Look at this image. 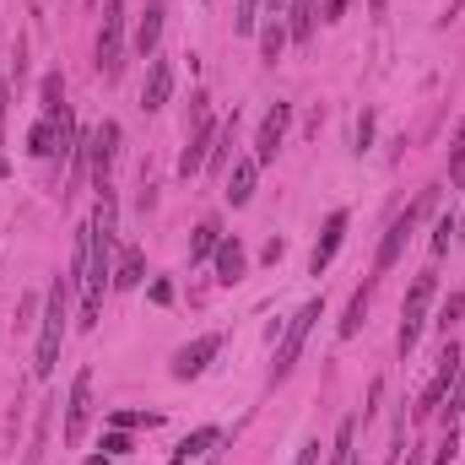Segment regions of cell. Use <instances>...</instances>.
I'll return each instance as SVG.
<instances>
[{
	"label": "cell",
	"instance_id": "obj_1",
	"mask_svg": "<svg viewBox=\"0 0 465 465\" xmlns=\"http://www.w3.org/2000/svg\"><path fill=\"white\" fill-rule=\"evenodd\" d=\"M217 136H222V119H212L206 92H195L189 98V124H184V152H179V179L206 173V157H212Z\"/></svg>",
	"mask_w": 465,
	"mask_h": 465
},
{
	"label": "cell",
	"instance_id": "obj_2",
	"mask_svg": "<svg viewBox=\"0 0 465 465\" xmlns=\"http://www.w3.org/2000/svg\"><path fill=\"white\" fill-rule=\"evenodd\" d=\"M65 319H71V277H54L49 298H44V330H38V363L33 373L49 379L54 363H60V347H65Z\"/></svg>",
	"mask_w": 465,
	"mask_h": 465
},
{
	"label": "cell",
	"instance_id": "obj_3",
	"mask_svg": "<svg viewBox=\"0 0 465 465\" xmlns=\"http://www.w3.org/2000/svg\"><path fill=\"white\" fill-rule=\"evenodd\" d=\"M433 206H438V184H428V189L417 195V201H412V206H406L401 217L389 222V233H384V244H379V260H373V282H379V277L389 271L395 260H401V249H406V244H412V233H417V228H422V222L433 217Z\"/></svg>",
	"mask_w": 465,
	"mask_h": 465
},
{
	"label": "cell",
	"instance_id": "obj_4",
	"mask_svg": "<svg viewBox=\"0 0 465 465\" xmlns=\"http://www.w3.org/2000/svg\"><path fill=\"white\" fill-rule=\"evenodd\" d=\"M325 319V303L319 298H309L293 319H287V330H282V341H277V363H271V373L277 379H287L293 373V363L303 357V347H309V336H314V325Z\"/></svg>",
	"mask_w": 465,
	"mask_h": 465
},
{
	"label": "cell",
	"instance_id": "obj_5",
	"mask_svg": "<svg viewBox=\"0 0 465 465\" xmlns=\"http://www.w3.org/2000/svg\"><path fill=\"white\" fill-rule=\"evenodd\" d=\"M124 71V0H103V28H98V76L119 82Z\"/></svg>",
	"mask_w": 465,
	"mask_h": 465
},
{
	"label": "cell",
	"instance_id": "obj_6",
	"mask_svg": "<svg viewBox=\"0 0 465 465\" xmlns=\"http://www.w3.org/2000/svg\"><path fill=\"white\" fill-rule=\"evenodd\" d=\"M433 293H438V271H422L417 282H412V293H406V303H401V352H412L417 347V336H422V325H428V309H433Z\"/></svg>",
	"mask_w": 465,
	"mask_h": 465
},
{
	"label": "cell",
	"instance_id": "obj_7",
	"mask_svg": "<svg viewBox=\"0 0 465 465\" xmlns=\"http://www.w3.org/2000/svg\"><path fill=\"white\" fill-rule=\"evenodd\" d=\"M114 157H119V124L114 119H103L92 136H87V173H92V184L98 189H108L114 184Z\"/></svg>",
	"mask_w": 465,
	"mask_h": 465
},
{
	"label": "cell",
	"instance_id": "obj_8",
	"mask_svg": "<svg viewBox=\"0 0 465 465\" xmlns=\"http://www.w3.org/2000/svg\"><path fill=\"white\" fill-rule=\"evenodd\" d=\"M287 130H293V103H271V114L260 119V136H254V163L260 168H271L282 141H287Z\"/></svg>",
	"mask_w": 465,
	"mask_h": 465
},
{
	"label": "cell",
	"instance_id": "obj_9",
	"mask_svg": "<svg viewBox=\"0 0 465 465\" xmlns=\"http://www.w3.org/2000/svg\"><path fill=\"white\" fill-rule=\"evenodd\" d=\"M92 422V368H82L71 379V401H65V444H82Z\"/></svg>",
	"mask_w": 465,
	"mask_h": 465
},
{
	"label": "cell",
	"instance_id": "obj_10",
	"mask_svg": "<svg viewBox=\"0 0 465 465\" xmlns=\"http://www.w3.org/2000/svg\"><path fill=\"white\" fill-rule=\"evenodd\" d=\"M222 352V336H195L189 347H179L173 352V363H168V373L179 379V384H189V379H201L206 368H212V357Z\"/></svg>",
	"mask_w": 465,
	"mask_h": 465
},
{
	"label": "cell",
	"instance_id": "obj_11",
	"mask_svg": "<svg viewBox=\"0 0 465 465\" xmlns=\"http://www.w3.org/2000/svg\"><path fill=\"white\" fill-rule=\"evenodd\" d=\"M454 373H460V352H454V341H444V357H438V373H433V384L422 389V401H417V422L438 417V406H444V395H449Z\"/></svg>",
	"mask_w": 465,
	"mask_h": 465
},
{
	"label": "cell",
	"instance_id": "obj_12",
	"mask_svg": "<svg viewBox=\"0 0 465 465\" xmlns=\"http://www.w3.org/2000/svg\"><path fill=\"white\" fill-rule=\"evenodd\" d=\"M341 244H347V212H330V217H325V233H319V244H314V254H309V277H325L330 260L341 254Z\"/></svg>",
	"mask_w": 465,
	"mask_h": 465
},
{
	"label": "cell",
	"instance_id": "obj_13",
	"mask_svg": "<svg viewBox=\"0 0 465 465\" xmlns=\"http://www.w3.org/2000/svg\"><path fill=\"white\" fill-rule=\"evenodd\" d=\"M168 98H173V60H157L152 54V71H147V87H141V108L157 114Z\"/></svg>",
	"mask_w": 465,
	"mask_h": 465
},
{
	"label": "cell",
	"instance_id": "obj_14",
	"mask_svg": "<svg viewBox=\"0 0 465 465\" xmlns=\"http://www.w3.org/2000/svg\"><path fill=\"white\" fill-rule=\"evenodd\" d=\"M157 44H163V0H147V12L136 17V54H157Z\"/></svg>",
	"mask_w": 465,
	"mask_h": 465
},
{
	"label": "cell",
	"instance_id": "obj_15",
	"mask_svg": "<svg viewBox=\"0 0 465 465\" xmlns=\"http://www.w3.org/2000/svg\"><path fill=\"white\" fill-rule=\"evenodd\" d=\"M212 260H217V277H222L228 287H233V282H244V271H249V254H244V244H238V238H222Z\"/></svg>",
	"mask_w": 465,
	"mask_h": 465
},
{
	"label": "cell",
	"instance_id": "obj_16",
	"mask_svg": "<svg viewBox=\"0 0 465 465\" xmlns=\"http://www.w3.org/2000/svg\"><path fill=\"white\" fill-rule=\"evenodd\" d=\"M254 179H260V163H254V157H238L233 173H228V201H233V206H249Z\"/></svg>",
	"mask_w": 465,
	"mask_h": 465
},
{
	"label": "cell",
	"instance_id": "obj_17",
	"mask_svg": "<svg viewBox=\"0 0 465 465\" xmlns=\"http://www.w3.org/2000/svg\"><path fill=\"white\" fill-rule=\"evenodd\" d=\"M373 287H379V282L368 277V282H363V287L352 293V303H347V319H341V341H352L357 330L368 325V303H373Z\"/></svg>",
	"mask_w": 465,
	"mask_h": 465
},
{
	"label": "cell",
	"instance_id": "obj_18",
	"mask_svg": "<svg viewBox=\"0 0 465 465\" xmlns=\"http://www.w3.org/2000/svg\"><path fill=\"white\" fill-rule=\"evenodd\" d=\"M287 12H293V22H287L293 44H309L314 28H319V0H287Z\"/></svg>",
	"mask_w": 465,
	"mask_h": 465
},
{
	"label": "cell",
	"instance_id": "obj_19",
	"mask_svg": "<svg viewBox=\"0 0 465 465\" xmlns=\"http://www.w3.org/2000/svg\"><path fill=\"white\" fill-rule=\"evenodd\" d=\"M141 277H147V254L136 244H124L119 265H114V287H141Z\"/></svg>",
	"mask_w": 465,
	"mask_h": 465
},
{
	"label": "cell",
	"instance_id": "obj_20",
	"mask_svg": "<svg viewBox=\"0 0 465 465\" xmlns=\"http://www.w3.org/2000/svg\"><path fill=\"white\" fill-rule=\"evenodd\" d=\"M222 238H228V233H222V222H217V217H206L201 228H195V238H189V265H201V260H212Z\"/></svg>",
	"mask_w": 465,
	"mask_h": 465
},
{
	"label": "cell",
	"instance_id": "obj_21",
	"mask_svg": "<svg viewBox=\"0 0 465 465\" xmlns=\"http://www.w3.org/2000/svg\"><path fill=\"white\" fill-rule=\"evenodd\" d=\"M287 38H293V33H287L282 17H265V28H260V60H265V65H277L282 49H287Z\"/></svg>",
	"mask_w": 465,
	"mask_h": 465
},
{
	"label": "cell",
	"instance_id": "obj_22",
	"mask_svg": "<svg viewBox=\"0 0 465 465\" xmlns=\"http://www.w3.org/2000/svg\"><path fill=\"white\" fill-rule=\"evenodd\" d=\"M352 449H357V417H341V428H336V444H330L325 465H352Z\"/></svg>",
	"mask_w": 465,
	"mask_h": 465
},
{
	"label": "cell",
	"instance_id": "obj_23",
	"mask_svg": "<svg viewBox=\"0 0 465 465\" xmlns=\"http://www.w3.org/2000/svg\"><path fill=\"white\" fill-rule=\"evenodd\" d=\"M212 444H222V433H217V428H195V433H189V438L173 449V465H189L195 454H206Z\"/></svg>",
	"mask_w": 465,
	"mask_h": 465
},
{
	"label": "cell",
	"instance_id": "obj_24",
	"mask_svg": "<svg viewBox=\"0 0 465 465\" xmlns=\"http://www.w3.org/2000/svg\"><path fill=\"white\" fill-rule=\"evenodd\" d=\"M438 412H444V428H460V417H465V357H460V373H454V384H449Z\"/></svg>",
	"mask_w": 465,
	"mask_h": 465
},
{
	"label": "cell",
	"instance_id": "obj_25",
	"mask_svg": "<svg viewBox=\"0 0 465 465\" xmlns=\"http://www.w3.org/2000/svg\"><path fill=\"white\" fill-rule=\"evenodd\" d=\"M38 98H44V114H60V108H65V82H60V71H49V76H44Z\"/></svg>",
	"mask_w": 465,
	"mask_h": 465
},
{
	"label": "cell",
	"instance_id": "obj_26",
	"mask_svg": "<svg viewBox=\"0 0 465 465\" xmlns=\"http://www.w3.org/2000/svg\"><path fill=\"white\" fill-rule=\"evenodd\" d=\"M260 28V0H238V17H233V33H254Z\"/></svg>",
	"mask_w": 465,
	"mask_h": 465
},
{
	"label": "cell",
	"instance_id": "obj_27",
	"mask_svg": "<svg viewBox=\"0 0 465 465\" xmlns=\"http://www.w3.org/2000/svg\"><path fill=\"white\" fill-rule=\"evenodd\" d=\"M460 314H465V293H454L444 309H438V330H444V336H449V330L460 325Z\"/></svg>",
	"mask_w": 465,
	"mask_h": 465
},
{
	"label": "cell",
	"instance_id": "obj_28",
	"mask_svg": "<svg viewBox=\"0 0 465 465\" xmlns=\"http://www.w3.org/2000/svg\"><path fill=\"white\" fill-rule=\"evenodd\" d=\"M449 184L465 189V130H460V141H454V152H449Z\"/></svg>",
	"mask_w": 465,
	"mask_h": 465
},
{
	"label": "cell",
	"instance_id": "obj_29",
	"mask_svg": "<svg viewBox=\"0 0 465 465\" xmlns=\"http://www.w3.org/2000/svg\"><path fill=\"white\" fill-rule=\"evenodd\" d=\"M114 428H157V412H114Z\"/></svg>",
	"mask_w": 465,
	"mask_h": 465
},
{
	"label": "cell",
	"instance_id": "obj_30",
	"mask_svg": "<svg viewBox=\"0 0 465 465\" xmlns=\"http://www.w3.org/2000/svg\"><path fill=\"white\" fill-rule=\"evenodd\" d=\"M454 228H460L454 217H438V228H433V260H438V254H449V238H454Z\"/></svg>",
	"mask_w": 465,
	"mask_h": 465
},
{
	"label": "cell",
	"instance_id": "obj_31",
	"mask_svg": "<svg viewBox=\"0 0 465 465\" xmlns=\"http://www.w3.org/2000/svg\"><path fill=\"white\" fill-rule=\"evenodd\" d=\"M460 454V428H444V438H438V454H433V465H449Z\"/></svg>",
	"mask_w": 465,
	"mask_h": 465
},
{
	"label": "cell",
	"instance_id": "obj_32",
	"mask_svg": "<svg viewBox=\"0 0 465 465\" xmlns=\"http://www.w3.org/2000/svg\"><path fill=\"white\" fill-rule=\"evenodd\" d=\"M373 147V108H363V119H357V152H368Z\"/></svg>",
	"mask_w": 465,
	"mask_h": 465
},
{
	"label": "cell",
	"instance_id": "obj_33",
	"mask_svg": "<svg viewBox=\"0 0 465 465\" xmlns=\"http://www.w3.org/2000/svg\"><path fill=\"white\" fill-rule=\"evenodd\" d=\"M0 173H6V82H0Z\"/></svg>",
	"mask_w": 465,
	"mask_h": 465
},
{
	"label": "cell",
	"instance_id": "obj_34",
	"mask_svg": "<svg viewBox=\"0 0 465 465\" xmlns=\"http://www.w3.org/2000/svg\"><path fill=\"white\" fill-rule=\"evenodd\" d=\"M147 298H152V303H173V282H163V277H157V282L147 287Z\"/></svg>",
	"mask_w": 465,
	"mask_h": 465
},
{
	"label": "cell",
	"instance_id": "obj_35",
	"mask_svg": "<svg viewBox=\"0 0 465 465\" xmlns=\"http://www.w3.org/2000/svg\"><path fill=\"white\" fill-rule=\"evenodd\" d=\"M319 449H325V444H319V438H309V444L298 449V460H293V465H319Z\"/></svg>",
	"mask_w": 465,
	"mask_h": 465
},
{
	"label": "cell",
	"instance_id": "obj_36",
	"mask_svg": "<svg viewBox=\"0 0 465 465\" xmlns=\"http://www.w3.org/2000/svg\"><path fill=\"white\" fill-rule=\"evenodd\" d=\"M347 6H352V0H325V22H341Z\"/></svg>",
	"mask_w": 465,
	"mask_h": 465
},
{
	"label": "cell",
	"instance_id": "obj_37",
	"mask_svg": "<svg viewBox=\"0 0 465 465\" xmlns=\"http://www.w3.org/2000/svg\"><path fill=\"white\" fill-rule=\"evenodd\" d=\"M103 449H108V454H130V438H124V433H108Z\"/></svg>",
	"mask_w": 465,
	"mask_h": 465
},
{
	"label": "cell",
	"instance_id": "obj_38",
	"mask_svg": "<svg viewBox=\"0 0 465 465\" xmlns=\"http://www.w3.org/2000/svg\"><path fill=\"white\" fill-rule=\"evenodd\" d=\"M265 6H271V17H287V0H265Z\"/></svg>",
	"mask_w": 465,
	"mask_h": 465
},
{
	"label": "cell",
	"instance_id": "obj_39",
	"mask_svg": "<svg viewBox=\"0 0 465 465\" xmlns=\"http://www.w3.org/2000/svg\"><path fill=\"white\" fill-rule=\"evenodd\" d=\"M401 465H422V454H417V449H406V460H401Z\"/></svg>",
	"mask_w": 465,
	"mask_h": 465
},
{
	"label": "cell",
	"instance_id": "obj_40",
	"mask_svg": "<svg viewBox=\"0 0 465 465\" xmlns=\"http://www.w3.org/2000/svg\"><path fill=\"white\" fill-rule=\"evenodd\" d=\"M373 12H384V0H373Z\"/></svg>",
	"mask_w": 465,
	"mask_h": 465
},
{
	"label": "cell",
	"instance_id": "obj_41",
	"mask_svg": "<svg viewBox=\"0 0 465 465\" xmlns=\"http://www.w3.org/2000/svg\"><path fill=\"white\" fill-rule=\"evenodd\" d=\"M460 233H465V217H460Z\"/></svg>",
	"mask_w": 465,
	"mask_h": 465
}]
</instances>
